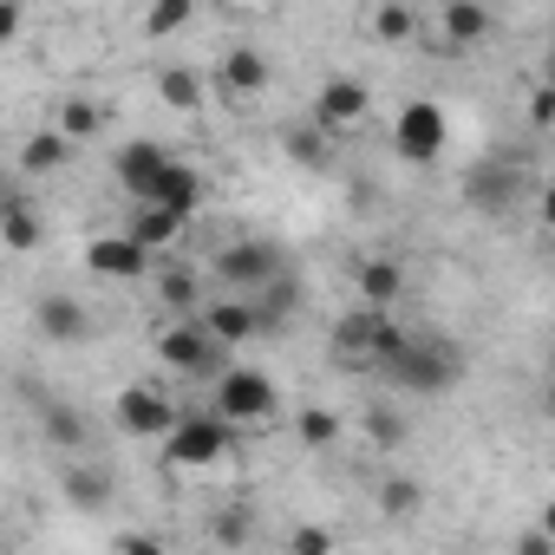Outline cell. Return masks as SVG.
<instances>
[{
  "mask_svg": "<svg viewBox=\"0 0 555 555\" xmlns=\"http://www.w3.org/2000/svg\"><path fill=\"white\" fill-rule=\"evenodd\" d=\"M379 379L412 392V399H438V392H451L464 379V353L451 340H438V334H405V347L379 366Z\"/></svg>",
  "mask_w": 555,
  "mask_h": 555,
  "instance_id": "6da1fadb",
  "label": "cell"
},
{
  "mask_svg": "<svg viewBox=\"0 0 555 555\" xmlns=\"http://www.w3.org/2000/svg\"><path fill=\"white\" fill-rule=\"evenodd\" d=\"M399 347H405V327H399L386 308H373V301H360L353 314L334 321V360H340V366H366V373H379Z\"/></svg>",
  "mask_w": 555,
  "mask_h": 555,
  "instance_id": "7a4b0ae2",
  "label": "cell"
},
{
  "mask_svg": "<svg viewBox=\"0 0 555 555\" xmlns=\"http://www.w3.org/2000/svg\"><path fill=\"white\" fill-rule=\"evenodd\" d=\"M209 405H216L229 425H268L274 405H282V392H274V379L255 373V366H222V373L209 379Z\"/></svg>",
  "mask_w": 555,
  "mask_h": 555,
  "instance_id": "3957f363",
  "label": "cell"
},
{
  "mask_svg": "<svg viewBox=\"0 0 555 555\" xmlns=\"http://www.w3.org/2000/svg\"><path fill=\"white\" fill-rule=\"evenodd\" d=\"M157 360L170 373H183V379H216L229 366V347L203 327V314H190V321H177V327L157 334Z\"/></svg>",
  "mask_w": 555,
  "mask_h": 555,
  "instance_id": "277c9868",
  "label": "cell"
},
{
  "mask_svg": "<svg viewBox=\"0 0 555 555\" xmlns=\"http://www.w3.org/2000/svg\"><path fill=\"white\" fill-rule=\"evenodd\" d=\"M229 438H235V425L209 405V412H196V418H177V431L164 438V457H170L177 470H209V464L229 457Z\"/></svg>",
  "mask_w": 555,
  "mask_h": 555,
  "instance_id": "5b68a950",
  "label": "cell"
},
{
  "mask_svg": "<svg viewBox=\"0 0 555 555\" xmlns=\"http://www.w3.org/2000/svg\"><path fill=\"white\" fill-rule=\"evenodd\" d=\"M274 274H288V255L274 248V242H261V235H242V242H229L216 255V282L235 288V295H261Z\"/></svg>",
  "mask_w": 555,
  "mask_h": 555,
  "instance_id": "8992f818",
  "label": "cell"
},
{
  "mask_svg": "<svg viewBox=\"0 0 555 555\" xmlns=\"http://www.w3.org/2000/svg\"><path fill=\"white\" fill-rule=\"evenodd\" d=\"M203 327H209L222 347H248L255 334H274V327H268V308H261L255 295H235V288L203 301Z\"/></svg>",
  "mask_w": 555,
  "mask_h": 555,
  "instance_id": "52a82bcc",
  "label": "cell"
},
{
  "mask_svg": "<svg viewBox=\"0 0 555 555\" xmlns=\"http://www.w3.org/2000/svg\"><path fill=\"white\" fill-rule=\"evenodd\" d=\"M112 412H118V431H125V438H151V444H164V438L177 431V405H170L157 386H125V392L112 399Z\"/></svg>",
  "mask_w": 555,
  "mask_h": 555,
  "instance_id": "ba28073f",
  "label": "cell"
},
{
  "mask_svg": "<svg viewBox=\"0 0 555 555\" xmlns=\"http://www.w3.org/2000/svg\"><path fill=\"white\" fill-rule=\"evenodd\" d=\"M444 138H451V125H444V112L438 105H405L399 112V125H392V151L405 157V164H431L438 151H444Z\"/></svg>",
  "mask_w": 555,
  "mask_h": 555,
  "instance_id": "9c48e42d",
  "label": "cell"
},
{
  "mask_svg": "<svg viewBox=\"0 0 555 555\" xmlns=\"http://www.w3.org/2000/svg\"><path fill=\"white\" fill-rule=\"evenodd\" d=\"M366 112H373V92L360 86V79H347V73H334L321 92H314V125L321 131H353V125H366Z\"/></svg>",
  "mask_w": 555,
  "mask_h": 555,
  "instance_id": "30bf717a",
  "label": "cell"
},
{
  "mask_svg": "<svg viewBox=\"0 0 555 555\" xmlns=\"http://www.w3.org/2000/svg\"><path fill=\"white\" fill-rule=\"evenodd\" d=\"M86 268L105 274V282H138V274H151V248L125 229V235H99L86 242Z\"/></svg>",
  "mask_w": 555,
  "mask_h": 555,
  "instance_id": "8fae6325",
  "label": "cell"
},
{
  "mask_svg": "<svg viewBox=\"0 0 555 555\" xmlns=\"http://www.w3.org/2000/svg\"><path fill=\"white\" fill-rule=\"evenodd\" d=\"M170 164V151L157 144V138H131V144H118V157H112V177H118V190H131V196H144L151 183H157V170Z\"/></svg>",
  "mask_w": 555,
  "mask_h": 555,
  "instance_id": "7c38bea8",
  "label": "cell"
},
{
  "mask_svg": "<svg viewBox=\"0 0 555 555\" xmlns=\"http://www.w3.org/2000/svg\"><path fill=\"white\" fill-rule=\"evenodd\" d=\"M34 418H40V431H47V444L53 451H66V457H79L86 444H92V431H86V418L60 399V392H40L34 399Z\"/></svg>",
  "mask_w": 555,
  "mask_h": 555,
  "instance_id": "4fadbf2b",
  "label": "cell"
},
{
  "mask_svg": "<svg viewBox=\"0 0 555 555\" xmlns=\"http://www.w3.org/2000/svg\"><path fill=\"white\" fill-rule=\"evenodd\" d=\"M509 190H522V170H516L509 157H490L483 170L464 177V203H470V209H490V216L509 209Z\"/></svg>",
  "mask_w": 555,
  "mask_h": 555,
  "instance_id": "5bb4252c",
  "label": "cell"
},
{
  "mask_svg": "<svg viewBox=\"0 0 555 555\" xmlns=\"http://www.w3.org/2000/svg\"><path fill=\"white\" fill-rule=\"evenodd\" d=\"M34 327H40L53 347H79V340L92 334V314H86L73 295H40V308H34Z\"/></svg>",
  "mask_w": 555,
  "mask_h": 555,
  "instance_id": "9a60e30c",
  "label": "cell"
},
{
  "mask_svg": "<svg viewBox=\"0 0 555 555\" xmlns=\"http://www.w3.org/2000/svg\"><path fill=\"white\" fill-rule=\"evenodd\" d=\"M60 490H66V503H73V509H105V503L118 496V477H112V464L73 457V464H66V477H60Z\"/></svg>",
  "mask_w": 555,
  "mask_h": 555,
  "instance_id": "2e32d148",
  "label": "cell"
},
{
  "mask_svg": "<svg viewBox=\"0 0 555 555\" xmlns=\"http://www.w3.org/2000/svg\"><path fill=\"white\" fill-rule=\"evenodd\" d=\"M138 203H170V209H183V216H196L203 209V177L183 164V157H170L164 170H157V183L138 196Z\"/></svg>",
  "mask_w": 555,
  "mask_h": 555,
  "instance_id": "e0dca14e",
  "label": "cell"
},
{
  "mask_svg": "<svg viewBox=\"0 0 555 555\" xmlns=\"http://www.w3.org/2000/svg\"><path fill=\"white\" fill-rule=\"evenodd\" d=\"M353 288H360V301H373V308H392V301L405 295V268H399L392 255H366V261L353 268Z\"/></svg>",
  "mask_w": 555,
  "mask_h": 555,
  "instance_id": "ac0fdd59",
  "label": "cell"
},
{
  "mask_svg": "<svg viewBox=\"0 0 555 555\" xmlns=\"http://www.w3.org/2000/svg\"><path fill=\"white\" fill-rule=\"evenodd\" d=\"M216 86H222L229 99H255V92L268 86V60H261V47H235V53H222Z\"/></svg>",
  "mask_w": 555,
  "mask_h": 555,
  "instance_id": "d6986e66",
  "label": "cell"
},
{
  "mask_svg": "<svg viewBox=\"0 0 555 555\" xmlns=\"http://www.w3.org/2000/svg\"><path fill=\"white\" fill-rule=\"evenodd\" d=\"M183 222H190V216H183V209H170V203H138V216H131V235H138V242L157 255L164 242H177V235H183Z\"/></svg>",
  "mask_w": 555,
  "mask_h": 555,
  "instance_id": "ffe728a7",
  "label": "cell"
},
{
  "mask_svg": "<svg viewBox=\"0 0 555 555\" xmlns=\"http://www.w3.org/2000/svg\"><path fill=\"white\" fill-rule=\"evenodd\" d=\"M66 157H73V138H66L60 125H47V131H34V138L21 144V170H27V177H47V170H60Z\"/></svg>",
  "mask_w": 555,
  "mask_h": 555,
  "instance_id": "44dd1931",
  "label": "cell"
},
{
  "mask_svg": "<svg viewBox=\"0 0 555 555\" xmlns=\"http://www.w3.org/2000/svg\"><path fill=\"white\" fill-rule=\"evenodd\" d=\"M444 40L451 47H483L490 40V8L483 0H451L444 8Z\"/></svg>",
  "mask_w": 555,
  "mask_h": 555,
  "instance_id": "7402d4cb",
  "label": "cell"
},
{
  "mask_svg": "<svg viewBox=\"0 0 555 555\" xmlns=\"http://www.w3.org/2000/svg\"><path fill=\"white\" fill-rule=\"evenodd\" d=\"M0 242H8L14 255H34V248H40V216H34V203H27V190L8 196V216H0Z\"/></svg>",
  "mask_w": 555,
  "mask_h": 555,
  "instance_id": "603a6c76",
  "label": "cell"
},
{
  "mask_svg": "<svg viewBox=\"0 0 555 555\" xmlns=\"http://www.w3.org/2000/svg\"><path fill=\"white\" fill-rule=\"evenodd\" d=\"M157 301L170 308V314H203V282L190 268H164L157 274Z\"/></svg>",
  "mask_w": 555,
  "mask_h": 555,
  "instance_id": "cb8c5ba5",
  "label": "cell"
},
{
  "mask_svg": "<svg viewBox=\"0 0 555 555\" xmlns=\"http://www.w3.org/2000/svg\"><path fill=\"white\" fill-rule=\"evenodd\" d=\"M157 99H164L170 112H196V105H203V79H196L190 66H164V73H157Z\"/></svg>",
  "mask_w": 555,
  "mask_h": 555,
  "instance_id": "d4e9b609",
  "label": "cell"
},
{
  "mask_svg": "<svg viewBox=\"0 0 555 555\" xmlns=\"http://www.w3.org/2000/svg\"><path fill=\"white\" fill-rule=\"evenodd\" d=\"M412 34H418V14L405 8V0H386V8L373 14V40H379V47H405Z\"/></svg>",
  "mask_w": 555,
  "mask_h": 555,
  "instance_id": "484cf974",
  "label": "cell"
},
{
  "mask_svg": "<svg viewBox=\"0 0 555 555\" xmlns=\"http://www.w3.org/2000/svg\"><path fill=\"white\" fill-rule=\"evenodd\" d=\"M60 131H66L73 144H79V138H99V131H105V112H99L92 99H66V105H60Z\"/></svg>",
  "mask_w": 555,
  "mask_h": 555,
  "instance_id": "4316f807",
  "label": "cell"
},
{
  "mask_svg": "<svg viewBox=\"0 0 555 555\" xmlns=\"http://www.w3.org/2000/svg\"><path fill=\"white\" fill-rule=\"evenodd\" d=\"M418 503H425V483H418V477H386V483H379V509H386V516H412Z\"/></svg>",
  "mask_w": 555,
  "mask_h": 555,
  "instance_id": "83f0119b",
  "label": "cell"
},
{
  "mask_svg": "<svg viewBox=\"0 0 555 555\" xmlns=\"http://www.w3.org/2000/svg\"><path fill=\"white\" fill-rule=\"evenodd\" d=\"M190 14H196V0H151V8H144V34L164 40V34H177Z\"/></svg>",
  "mask_w": 555,
  "mask_h": 555,
  "instance_id": "f1b7e54d",
  "label": "cell"
},
{
  "mask_svg": "<svg viewBox=\"0 0 555 555\" xmlns=\"http://www.w3.org/2000/svg\"><path fill=\"white\" fill-rule=\"evenodd\" d=\"M327 138H334V131H321V125H301V131H288V157L321 170V164H327Z\"/></svg>",
  "mask_w": 555,
  "mask_h": 555,
  "instance_id": "f546056e",
  "label": "cell"
},
{
  "mask_svg": "<svg viewBox=\"0 0 555 555\" xmlns=\"http://www.w3.org/2000/svg\"><path fill=\"white\" fill-rule=\"evenodd\" d=\"M366 438H373L379 451H399V444H405V418H399L392 405H373V412H366Z\"/></svg>",
  "mask_w": 555,
  "mask_h": 555,
  "instance_id": "4dcf8cb0",
  "label": "cell"
},
{
  "mask_svg": "<svg viewBox=\"0 0 555 555\" xmlns=\"http://www.w3.org/2000/svg\"><path fill=\"white\" fill-rule=\"evenodd\" d=\"M295 431H301V438H308L314 451H327V444L340 438V418H334V412H321V405H308V412L295 418Z\"/></svg>",
  "mask_w": 555,
  "mask_h": 555,
  "instance_id": "1f68e13d",
  "label": "cell"
},
{
  "mask_svg": "<svg viewBox=\"0 0 555 555\" xmlns=\"http://www.w3.org/2000/svg\"><path fill=\"white\" fill-rule=\"evenodd\" d=\"M209 535H216V542H248V516H242V509H229V516H216V522H209Z\"/></svg>",
  "mask_w": 555,
  "mask_h": 555,
  "instance_id": "d6a6232c",
  "label": "cell"
},
{
  "mask_svg": "<svg viewBox=\"0 0 555 555\" xmlns=\"http://www.w3.org/2000/svg\"><path fill=\"white\" fill-rule=\"evenodd\" d=\"M21 21H27V0H0V40H21Z\"/></svg>",
  "mask_w": 555,
  "mask_h": 555,
  "instance_id": "836d02e7",
  "label": "cell"
},
{
  "mask_svg": "<svg viewBox=\"0 0 555 555\" xmlns=\"http://www.w3.org/2000/svg\"><path fill=\"white\" fill-rule=\"evenodd\" d=\"M288 548H301V555H321V548H334V535H327V529H295V535H288Z\"/></svg>",
  "mask_w": 555,
  "mask_h": 555,
  "instance_id": "e575fe53",
  "label": "cell"
},
{
  "mask_svg": "<svg viewBox=\"0 0 555 555\" xmlns=\"http://www.w3.org/2000/svg\"><path fill=\"white\" fill-rule=\"evenodd\" d=\"M555 548V535L548 529H535V535H522V555H548Z\"/></svg>",
  "mask_w": 555,
  "mask_h": 555,
  "instance_id": "d590c367",
  "label": "cell"
},
{
  "mask_svg": "<svg viewBox=\"0 0 555 555\" xmlns=\"http://www.w3.org/2000/svg\"><path fill=\"white\" fill-rule=\"evenodd\" d=\"M535 196H542V229H548V235H555V183H542V190H535Z\"/></svg>",
  "mask_w": 555,
  "mask_h": 555,
  "instance_id": "8d00e7d4",
  "label": "cell"
},
{
  "mask_svg": "<svg viewBox=\"0 0 555 555\" xmlns=\"http://www.w3.org/2000/svg\"><path fill=\"white\" fill-rule=\"evenodd\" d=\"M542 529H548V535H555V503H548V509H542Z\"/></svg>",
  "mask_w": 555,
  "mask_h": 555,
  "instance_id": "74e56055",
  "label": "cell"
},
{
  "mask_svg": "<svg viewBox=\"0 0 555 555\" xmlns=\"http://www.w3.org/2000/svg\"><path fill=\"white\" fill-rule=\"evenodd\" d=\"M542 86H555V53H548V66H542Z\"/></svg>",
  "mask_w": 555,
  "mask_h": 555,
  "instance_id": "f35d334b",
  "label": "cell"
},
{
  "mask_svg": "<svg viewBox=\"0 0 555 555\" xmlns=\"http://www.w3.org/2000/svg\"><path fill=\"white\" fill-rule=\"evenodd\" d=\"M548 373H555V347H548Z\"/></svg>",
  "mask_w": 555,
  "mask_h": 555,
  "instance_id": "ab89813d",
  "label": "cell"
},
{
  "mask_svg": "<svg viewBox=\"0 0 555 555\" xmlns=\"http://www.w3.org/2000/svg\"><path fill=\"white\" fill-rule=\"evenodd\" d=\"M216 8H229V0H216Z\"/></svg>",
  "mask_w": 555,
  "mask_h": 555,
  "instance_id": "60d3db41",
  "label": "cell"
}]
</instances>
